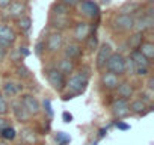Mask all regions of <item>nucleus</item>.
Masks as SVG:
<instances>
[{
	"instance_id": "1",
	"label": "nucleus",
	"mask_w": 154,
	"mask_h": 145,
	"mask_svg": "<svg viewBox=\"0 0 154 145\" xmlns=\"http://www.w3.org/2000/svg\"><path fill=\"white\" fill-rule=\"evenodd\" d=\"M124 63H125V59H124V56L121 53H112L109 56V59H107L104 66H107L109 72H113V74H116V76H121V74L125 72V65Z\"/></svg>"
},
{
	"instance_id": "2",
	"label": "nucleus",
	"mask_w": 154,
	"mask_h": 145,
	"mask_svg": "<svg viewBox=\"0 0 154 145\" xmlns=\"http://www.w3.org/2000/svg\"><path fill=\"white\" fill-rule=\"evenodd\" d=\"M86 85H88V77L80 72V74L72 76L65 86H68L69 91H71L74 95H79V94H82V92L86 89Z\"/></svg>"
},
{
	"instance_id": "3",
	"label": "nucleus",
	"mask_w": 154,
	"mask_h": 145,
	"mask_svg": "<svg viewBox=\"0 0 154 145\" xmlns=\"http://www.w3.org/2000/svg\"><path fill=\"white\" fill-rule=\"evenodd\" d=\"M47 79H48L50 85L53 86V89H56V91H62L66 85L65 76L62 74V72H59L56 68H50L47 71Z\"/></svg>"
},
{
	"instance_id": "4",
	"label": "nucleus",
	"mask_w": 154,
	"mask_h": 145,
	"mask_svg": "<svg viewBox=\"0 0 154 145\" xmlns=\"http://www.w3.org/2000/svg\"><path fill=\"white\" fill-rule=\"evenodd\" d=\"M15 39H17V33L14 32L12 27L0 24V45L8 48L15 42Z\"/></svg>"
},
{
	"instance_id": "5",
	"label": "nucleus",
	"mask_w": 154,
	"mask_h": 145,
	"mask_svg": "<svg viewBox=\"0 0 154 145\" xmlns=\"http://www.w3.org/2000/svg\"><path fill=\"white\" fill-rule=\"evenodd\" d=\"M134 18L131 15H125V14H119L115 17V29L119 32H128L131 29H134Z\"/></svg>"
},
{
	"instance_id": "6",
	"label": "nucleus",
	"mask_w": 154,
	"mask_h": 145,
	"mask_svg": "<svg viewBox=\"0 0 154 145\" xmlns=\"http://www.w3.org/2000/svg\"><path fill=\"white\" fill-rule=\"evenodd\" d=\"M79 8H80V12L88 17V18H97L100 15V6L92 2V0H83V2H79Z\"/></svg>"
},
{
	"instance_id": "7",
	"label": "nucleus",
	"mask_w": 154,
	"mask_h": 145,
	"mask_svg": "<svg viewBox=\"0 0 154 145\" xmlns=\"http://www.w3.org/2000/svg\"><path fill=\"white\" fill-rule=\"evenodd\" d=\"M112 112H113V115H115L116 118H125V116L130 113L127 100H124V98H116V100L112 103Z\"/></svg>"
},
{
	"instance_id": "8",
	"label": "nucleus",
	"mask_w": 154,
	"mask_h": 145,
	"mask_svg": "<svg viewBox=\"0 0 154 145\" xmlns=\"http://www.w3.org/2000/svg\"><path fill=\"white\" fill-rule=\"evenodd\" d=\"M20 103L24 106V109L29 112V115H38L39 110H41L39 103H38V100L33 95H23V98H21Z\"/></svg>"
},
{
	"instance_id": "9",
	"label": "nucleus",
	"mask_w": 154,
	"mask_h": 145,
	"mask_svg": "<svg viewBox=\"0 0 154 145\" xmlns=\"http://www.w3.org/2000/svg\"><path fill=\"white\" fill-rule=\"evenodd\" d=\"M27 6L23 2H11V5L8 6V15L12 18H20L26 14Z\"/></svg>"
},
{
	"instance_id": "10",
	"label": "nucleus",
	"mask_w": 154,
	"mask_h": 145,
	"mask_svg": "<svg viewBox=\"0 0 154 145\" xmlns=\"http://www.w3.org/2000/svg\"><path fill=\"white\" fill-rule=\"evenodd\" d=\"M62 44H63V38H62V35H60V33H51V35L48 36V39H47L45 47H47L48 51L54 53V51H57V50L62 47Z\"/></svg>"
},
{
	"instance_id": "11",
	"label": "nucleus",
	"mask_w": 154,
	"mask_h": 145,
	"mask_svg": "<svg viewBox=\"0 0 154 145\" xmlns=\"http://www.w3.org/2000/svg\"><path fill=\"white\" fill-rule=\"evenodd\" d=\"M112 54V47L109 44H103L100 48H98V54H97V66L98 68H103L109 59V56Z\"/></svg>"
},
{
	"instance_id": "12",
	"label": "nucleus",
	"mask_w": 154,
	"mask_h": 145,
	"mask_svg": "<svg viewBox=\"0 0 154 145\" xmlns=\"http://www.w3.org/2000/svg\"><path fill=\"white\" fill-rule=\"evenodd\" d=\"M89 35H91V26L88 23H79L75 26L74 36H75L77 41H85Z\"/></svg>"
},
{
	"instance_id": "13",
	"label": "nucleus",
	"mask_w": 154,
	"mask_h": 145,
	"mask_svg": "<svg viewBox=\"0 0 154 145\" xmlns=\"http://www.w3.org/2000/svg\"><path fill=\"white\" fill-rule=\"evenodd\" d=\"M130 59L133 60V63L136 65V68L137 66H143V68H148L149 66V63H151V60L149 59H146L139 50H133L131 51V56H130Z\"/></svg>"
},
{
	"instance_id": "14",
	"label": "nucleus",
	"mask_w": 154,
	"mask_h": 145,
	"mask_svg": "<svg viewBox=\"0 0 154 145\" xmlns=\"http://www.w3.org/2000/svg\"><path fill=\"white\" fill-rule=\"evenodd\" d=\"M82 53H83V50H82V47L77 44V42H74V44H68L66 45V48H65V56L68 57V59H79L80 56H82Z\"/></svg>"
},
{
	"instance_id": "15",
	"label": "nucleus",
	"mask_w": 154,
	"mask_h": 145,
	"mask_svg": "<svg viewBox=\"0 0 154 145\" xmlns=\"http://www.w3.org/2000/svg\"><path fill=\"white\" fill-rule=\"evenodd\" d=\"M101 80H103V85L107 89H116L118 85H119V79H118L116 74H113V72H106V74H103Z\"/></svg>"
},
{
	"instance_id": "16",
	"label": "nucleus",
	"mask_w": 154,
	"mask_h": 145,
	"mask_svg": "<svg viewBox=\"0 0 154 145\" xmlns=\"http://www.w3.org/2000/svg\"><path fill=\"white\" fill-rule=\"evenodd\" d=\"M56 69H57L59 72H62L63 76H66V74H71V72L74 71V62H72L71 59L65 57V59L59 60V63H57Z\"/></svg>"
},
{
	"instance_id": "17",
	"label": "nucleus",
	"mask_w": 154,
	"mask_h": 145,
	"mask_svg": "<svg viewBox=\"0 0 154 145\" xmlns=\"http://www.w3.org/2000/svg\"><path fill=\"white\" fill-rule=\"evenodd\" d=\"M152 17H149V15H145V17H142V18H139L137 21H134V27L137 29V32H140V33H143L145 30H148V29H151L152 27Z\"/></svg>"
},
{
	"instance_id": "18",
	"label": "nucleus",
	"mask_w": 154,
	"mask_h": 145,
	"mask_svg": "<svg viewBox=\"0 0 154 145\" xmlns=\"http://www.w3.org/2000/svg\"><path fill=\"white\" fill-rule=\"evenodd\" d=\"M12 110H14V115L17 116L18 121H27V119L30 118L29 112L24 109V106H23L20 101H15V103L12 104Z\"/></svg>"
},
{
	"instance_id": "19",
	"label": "nucleus",
	"mask_w": 154,
	"mask_h": 145,
	"mask_svg": "<svg viewBox=\"0 0 154 145\" xmlns=\"http://www.w3.org/2000/svg\"><path fill=\"white\" fill-rule=\"evenodd\" d=\"M116 89H118L119 98L127 100V98H130V97L133 95V88H131V85H130V83H119Z\"/></svg>"
},
{
	"instance_id": "20",
	"label": "nucleus",
	"mask_w": 154,
	"mask_h": 145,
	"mask_svg": "<svg viewBox=\"0 0 154 145\" xmlns=\"http://www.w3.org/2000/svg\"><path fill=\"white\" fill-rule=\"evenodd\" d=\"M128 109H130V112H133V113H137V115H143L146 110V103L145 101H142V100H134L131 104H128Z\"/></svg>"
},
{
	"instance_id": "21",
	"label": "nucleus",
	"mask_w": 154,
	"mask_h": 145,
	"mask_svg": "<svg viewBox=\"0 0 154 145\" xmlns=\"http://www.w3.org/2000/svg\"><path fill=\"white\" fill-rule=\"evenodd\" d=\"M137 50H139L146 59H149V60L154 57V44H152V42H142Z\"/></svg>"
},
{
	"instance_id": "22",
	"label": "nucleus",
	"mask_w": 154,
	"mask_h": 145,
	"mask_svg": "<svg viewBox=\"0 0 154 145\" xmlns=\"http://www.w3.org/2000/svg\"><path fill=\"white\" fill-rule=\"evenodd\" d=\"M140 8V5L137 2H127L121 6V14H125V15H131L134 12H137Z\"/></svg>"
},
{
	"instance_id": "23",
	"label": "nucleus",
	"mask_w": 154,
	"mask_h": 145,
	"mask_svg": "<svg viewBox=\"0 0 154 145\" xmlns=\"http://www.w3.org/2000/svg\"><path fill=\"white\" fill-rule=\"evenodd\" d=\"M5 94L6 95H9V97H14V95H17L21 89H23V86H20L18 83H12V82H8V83H5Z\"/></svg>"
},
{
	"instance_id": "24",
	"label": "nucleus",
	"mask_w": 154,
	"mask_h": 145,
	"mask_svg": "<svg viewBox=\"0 0 154 145\" xmlns=\"http://www.w3.org/2000/svg\"><path fill=\"white\" fill-rule=\"evenodd\" d=\"M142 42H143V33H140V32L134 33V35L130 36V39H128V45H130L133 50H137Z\"/></svg>"
},
{
	"instance_id": "25",
	"label": "nucleus",
	"mask_w": 154,
	"mask_h": 145,
	"mask_svg": "<svg viewBox=\"0 0 154 145\" xmlns=\"http://www.w3.org/2000/svg\"><path fill=\"white\" fill-rule=\"evenodd\" d=\"M51 23H53V26H54V27H59V29H65V27L69 24V21H68V17H66V15H57L56 18H53V20H51Z\"/></svg>"
},
{
	"instance_id": "26",
	"label": "nucleus",
	"mask_w": 154,
	"mask_h": 145,
	"mask_svg": "<svg viewBox=\"0 0 154 145\" xmlns=\"http://www.w3.org/2000/svg\"><path fill=\"white\" fill-rule=\"evenodd\" d=\"M0 136H2L5 140H12V139H15L17 133H15L14 127H11V125H6V127L2 130V131H0Z\"/></svg>"
},
{
	"instance_id": "27",
	"label": "nucleus",
	"mask_w": 154,
	"mask_h": 145,
	"mask_svg": "<svg viewBox=\"0 0 154 145\" xmlns=\"http://www.w3.org/2000/svg\"><path fill=\"white\" fill-rule=\"evenodd\" d=\"M18 27H20L23 32L30 30V27H32V20H30V17H26V15L20 17V18H18Z\"/></svg>"
},
{
	"instance_id": "28",
	"label": "nucleus",
	"mask_w": 154,
	"mask_h": 145,
	"mask_svg": "<svg viewBox=\"0 0 154 145\" xmlns=\"http://www.w3.org/2000/svg\"><path fill=\"white\" fill-rule=\"evenodd\" d=\"M53 12H54V15H66V12H68V6H65L63 3H54L53 5Z\"/></svg>"
},
{
	"instance_id": "29",
	"label": "nucleus",
	"mask_w": 154,
	"mask_h": 145,
	"mask_svg": "<svg viewBox=\"0 0 154 145\" xmlns=\"http://www.w3.org/2000/svg\"><path fill=\"white\" fill-rule=\"evenodd\" d=\"M97 45H98L97 36H95V35H89V36L86 38V48H88L89 51H92V50L97 48Z\"/></svg>"
},
{
	"instance_id": "30",
	"label": "nucleus",
	"mask_w": 154,
	"mask_h": 145,
	"mask_svg": "<svg viewBox=\"0 0 154 145\" xmlns=\"http://www.w3.org/2000/svg\"><path fill=\"white\" fill-rule=\"evenodd\" d=\"M56 140L59 142V145H66V143L69 142V136L65 134L63 131H60V133L56 134Z\"/></svg>"
},
{
	"instance_id": "31",
	"label": "nucleus",
	"mask_w": 154,
	"mask_h": 145,
	"mask_svg": "<svg viewBox=\"0 0 154 145\" xmlns=\"http://www.w3.org/2000/svg\"><path fill=\"white\" fill-rule=\"evenodd\" d=\"M125 72H128V74H134V71H136V65L133 63V60L128 57V59H125Z\"/></svg>"
},
{
	"instance_id": "32",
	"label": "nucleus",
	"mask_w": 154,
	"mask_h": 145,
	"mask_svg": "<svg viewBox=\"0 0 154 145\" xmlns=\"http://www.w3.org/2000/svg\"><path fill=\"white\" fill-rule=\"evenodd\" d=\"M6 112H8V103L2 95H0V115H5Z\"/></svg>"
},
{
	"instance_id": "33",
	"label": "nucleus",
	"mask_w": 154,
	"mask_h": 145,
	"mask_svg": "<svg viewBox=\"0 0 154 145\" xmlns=\"http://www.w3.org/2000/svg\"><path fill=\"white\" fill-rule=\"evenodd\" d=\"M80 0H60V3H63L65 6H75V5H79Z\"/></svg>"
},
{
	"instance_id": "34",
	"label": "nucleus",
	"mask_w": 154,
	"mask_h": 145,
	"mask_svg": "<svg viewBox=\"0 0 154 145\" xmlns=\"http://www.w3.org/2000/svg\"><path fill=\"white\" fill-rule=\"evenodd\" d=\"M44 107H45L47 113L51 116V115H53V110H51V103H50V100H44Z\"/></svg>"
},
{
	"instance_id": "35",
	"label": "nucleus",
	"mask_w": 154,
	"mask_h": 145,
	"mask_svg": "<svg viewBox=\"0 0 154 145\" xmlns=\"http://www.w3.org/2000/svg\"><path fill=\"white\" fill-rule=\"evenodd\" d=\"M134 72H137V74H140V76H146V74H148V68H143V66H137Z\"/></svg>"
},
{
	"instance_id": "36",
	"label": "nucleus",
	"mask_w": 154,
	"mask_h": 145,
	"mask_svg": "<svg viewBox=\"0 0 154 145\" xmlns=\"http://www.w3.org/2000/svg\"><path fill=\"white\" fill-rule=\"evenodd\" d=\"M44 47H45V42H38V44H36V47H35L36 54H41V53H42V50H44Z\"/></svg>"
},
{
	"instance_id": "37",
	"label": "nucleus",
	"mask_w": 154,
	"mask_h": 145,
	"mask_svg": "<svg viewBox=\"0 0 154 145\" xmlns=\"http://www.w3.org/2000/svg\"><path fill=\"white\" fill-rule=\"evenodd\" d=\"M62 118H63V121H65V122H71V119H72V115H71V113H68V112H63Z\"/></svg>"
},
{
	"instance_id": "38",
	"label": "nucleus",
	"mask_w": 154,
	"mask_h": 145,
	"mask_svg": "<svg viewBox=\"0 0 154 145\" xmlns=\"http://www.w3.org/2000/svg\"><path fill=\"white\" fill-rule=\"evenodd\" d=\"M11 2H12V0H0V8H8L9 5H11Z\"/></svg>"
},
{
	"instance_id": "39",
	"label": "nucleus",
	"mask_w": 154,
	"mask_h": 145,
	"mask_svg": "<svg viewBox=\"0 0 154 145\" xmlns=\"http://www.w3.org/2000/svg\"><path fill=\"white\" fill-rule=\"evenodd\" d=\"M5 57H6V48L0 45V62H2Z\"/></svg>"
},
{
	"instance_id": "40",
	"label": "nucleus",
	"mask_w": 154,
	"mask_h": 145,
	"mask_svg": "<svg viewBox=\"0 0 154 145\" xmlns=\"http://www.w3.org/2000/svg\"><path fill=\"white\" fill-rule=\"evenodd\" d=\"M116 127H118V128H121V130H128V128H130L127 124H124V122H121V121H118V122H116Z\"/></svg>"
},
{
	"instance_id": "41",
	"label": "nucleus",
	"mask_w": 154,
	"mask_h": 145,
	"mask_svg": "<svg viewBox=\"0 0 154 145\" xmlns=\"http://www.w3.org/2000/svg\"><path fill=\"white\" fill-rule=\"evenodd\" d=\"M8 125V122H6V119L5 118H0V131H2L5 127Z\"/></svg>"
},
{
	"instance_id": "42",
	"label": "nucleus",
	"mask_w": 154,
	"mask_h": 145,
	"mask_svg": "<svg viewBox=\"0 0 154 145\" xmlns=\"http://www.w3.org/2000/svg\"><path fill=\"white\" fill-rule=\"evenodd\" d=\"M20 53H23L24 56H27V54H29V50H27V47H21V48H20Z\"/></svg>"
},
{
	"instance_id": "43",
	"label": "nucleus",
	"mask_w": 154,
	"mask_h": 145,
	"mask_svg": "<svg viewBox=\"0 0 154 145\" xmlns=\"http://www.w3.org/2000/svg\"><path fill=\"white\" fill-rule=\"evenodd\" d=\"M106 133H107V130H106V128H101V130H100V137H103Z\"/></svg>"
},
{
	"instance_id": "44",
	"label": "nucleus",
	"mask_w": 154,
	"mask_h": 145,
	"mask_svg": "<svg viewBox=\"0 0 154 145\" xmlns=\"http://www.w3.org/2000/svg\"><path fill=\"white\" fill-rule=\"evenodd\" d=\"M0 145H6V143H5V142H0Z\"/></svg>"
}]
</instances>
